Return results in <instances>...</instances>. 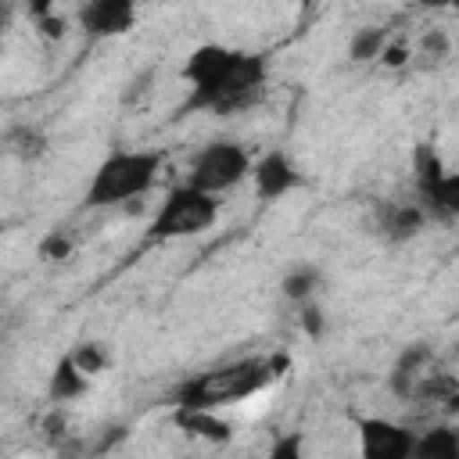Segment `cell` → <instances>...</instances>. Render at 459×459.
Here are the masks:
<instances>
[{"mask_svg":"<svg viewBox=\"0 0 459 459\" xmlns=\"http://www.w3.org/2000/svg\"><path fill=\"white\" fill-rule=\"evenodd\" d=\"M183 79L190 86L183 111L237 115L262 100L269 82V61L255 50H233L222 43H201L183 61Z\"/></svg>","mask_w":459,"mask_h":459,"instance_id":"1","label":"cell"},{"mask_svg":"<svg viewBox=\"0 0 459 459\" xmlns=\"http://www.w3.org/2000/svg\"><path fill=\"white\" fill-rule=\"evenodd\" d=\"M287 369L283 355H247L226 366H215L208 373H194L172 387V405H197V409H222L233 402H244L258 391H265L280 373Z\"/></svg>","mask_w":459,"mask_h":459,"instance_id":"2","label":"cell"},{"mask_svg":"<svg viewBox=\"0 0 459 459\" xmlns=\"http://www.w3.org/2000/svg\"><path fill=\"white\" fill-rule=\"evenodd\" d=\"M161 172V151L140 147V151H111L90 176L82 204L86 208H122L140 197H147Z\"/></svg>","mask_w":459,"mask_h":459,"instance_id":"3","label":"cell"},{"mask_svg":"<svg viewBox=\"0 0 459 459\" xmlns=\"http://www.w3.org/2000/svg\"><path fill=\"white\" fill-rule=\"evenodd\" d=\"M387 391L402 402H459V384L455 377L441 366L437 351L427 341H416L398 351V359L387 369Z\"/></svg>","mask_w":459,"mask_h":459,"instance_id":"4","label":"cell"},{"mask_svg":"<svg viewBox=\"0 0 459 459\" xmlns=\"http://www.w3.org/2000/svg\"><path fill=\"white\" fill-rule=\"evenodd\" d=\"M215 219H219V197L183 183V186H172L165 194V201L151 215L147 237L151 240H186V237L212 230Z\"/></svg>","mask_w":459,"mask_h":459,"instance_id":"5","label":"cell"},{"mask_svg":"<svg viewBox=\"0 0 459 459\" xmlns=\"http://www.w3.org/2000/svg\"><path fill=\"white\" fill-rule=\"evenodd\" d=\"M251 172V154L244 143L237 140H212L204 143L194 158H190V169H186V183L194 190H204V194H226L233 186H240Z\"/></svg>","mask_w":459,"mask_h":459,"instance_id":"6","label":"cell"},{"mask_svg":"<svg viewBox=\"0 0 459 459\" xmlns=\"http://www.w3.org/2000/svg\"><path fill=\"white\" fill-rule=\"evenodd\" d=\"M359 455L362 459H409L416 430L387 420V416H362L359 423Z\"/></svg>","mask_w":459,"mask_h":459,"instance_id":"7","label":"cell"},{"mask_svg":"<svg viewBox=\"0 0 459 459\" xmlns=\"http://www.w3.org/2000/svg\"><path fill=\"white\" fill-rule=\"evenodd\" d=\"M136 14H140V0H82L75 22L90 39H115L133 32Z\"/></svg>","mask_w":459,"mask_h":459,"instance_id":"8","label":"cell"},{"mask_svg":"<svg viewBox=\"0 0 459 459\" xmlns=\"http://www.w3.org/2000/svg\"><path fill=\"white\" fill-rule=\"evenodd\" d=\"M247 176L255 183L258 201H280V197H287L290 190L301 186V172H298V165L287 151H265L258 161H251Z\"/></svg>","mask_w":459,"mask_h":459,"instance_id":"9","label":"cell"},{"mask_svg":"<svg viewBox=\"0 0 459 459\" xmlns=\"http://www.w3.org/2000/svg\"><path fill=\"white\" fill-rule=\"evenodd\" d=\"M427 212L420 208V201H380L373 212V226L377 237H384L387 244H409L427 230Z\"/></svg>","mask_w":459,"mask_h":459,"instance_id":"10","label":"cell"},{"mask_svg":"<svg viewBox=\"0 0 459 459\" xmlns=\"http://www.w3.org/2000/svg\"><path fill=\"white\" fill-rule=\"evenodd\" d=\"M172 423L190 434L201 437L208 445H226L233 441V423L226 416H219V409H197V405H172Z\"/></svg>","mask_w":459,"mask_h":459,"instance_id":"11","label":"cell"},{"mask_svg":"<svg viewBox=\"0 0 459 459\" xmlns=\"http://www.w3.org/2000/svg\"><path fill=\"white\" fill-rule=\"evenodd\" d=\"M90 391V377L72 362V355L65 351L61 359H57V366L50 369V380H47V394H50V402L54 405H65V402H75V398H82Z\"/></svg>","mask_w":459,"mask_h":459,"instance_id":"12","label":"cell"},{"mask_svg":"<svg viewBox=\"0 0 459 459\" xmlns=\"http://www.w3.org/2000/svg\"><path fill=\"white\" fill-rule=\"evenodd\" d=\"M409 459H459V430L452 423H434L416 430Z\"/></svg>","mask_w":459,"mask_h":459,"instance_id":"13","label":"cell"},{"mask_svg":"<svg viewBox=\"0 0 459 459\" xmlns=\"http://www.w3.org/2000/svg\"><path fill=\"white\" fill-rule=\"evenodd\" d=\"M319 283H323V273H319L316 265L301 262V265H294V269H287V273H283L280 290H283V298H287V301L305 305V301H312V298H316Z\"/></svg>","mask_w":459,"mask_h":459,"instance_id":"14","label":"cell"},{"mask_svg":"<svg viewBox=\"0 0 459 459\" xmlns=\"http://www.w3.org/2000/svg\"><path fill=\"white\" fill-rule=\"evenodd\" d=\"M387 39H391V32H387L384 25H362V29H355L351 39H348V61H351V65H369V61H377Z\"/></svg>","mask_w":459,"mask_h":459,"instance_id":"15","label":"cell"},{"mask_svg":"<svg viewBox=\"0 0 459 459\" xmlns=\"http://www.w3.org/2000/svg\"><path fill=\"white\" fill-rule=\"evenodd\" d=\"M445 172H448V165L441 161V154H437L434 143L423 140V143L412 147V183H416V194H423L427 186H434Z\"/></svg>","mask_w":459,"mask_h":459,"instance_id":"16","label":"cell"},{"mask_svg":"<svg viewBox=\"0 0 459 459\" xmlns=\"http://www.w3.org/2000/svg\"><path fill=\"white\" fill-rule=\"evenodd\" d=\"M68 355H72V362H75L86 377H100V373L111 366V351H108L104 341H79Z\"/></svg>","mask_w":459,"mask_h":459,"instance_id":"17","label":"cell"},{"mask_svg":"<svg viewBox=\"0 0 459 459\" xmlns=\"http://www.w3.org/2000/svg\"><path fill=\"white\" fill-rule=\"evenodd\" d=\"M7 147H11V151L22 158V161H36V158L47 151V136H43L39 129H29V126H22V129H14V133H11Z\"/></svg>","mask_w":459,"mask_h":459,"instance_id":"18","label":"cell"},{"mask_svg":"<svg viewBox=\"0 0 459 459\" xmlns=\"http://www.w3.org/2000/svg\"><path fill=\"white\" fill-rule=\"evenodd\" d=\"M298 308H301V312H298V323H301L305 337H308V341H319V337L326 333V312L316 305V298L305 301V305H298Z\"/></svg>","mask_w":459,"mask_h":459,"instance_id":"19","label":"cell"},{"mask_svg":"<svg viewBox=\"0 0 459 459\" xmlns=\"http://www.w3.org/2000/svg\"><path fill=\"white\" fill-rule=\"evenodd\" d=\"M68 255H72V237H65L61 230H54V233H47V237L39 240V258L61 262V258H68Z\"/></svg>","mask_w":459,"mask_h":459,"instance_id":"20","label":"cell"},{"mask_svg":"<svg viewBox=\"0 0 459 459\" xmlns=\"http://www.w3.org/2000/svg\"><path fill=\"white\" fill-rule=\"evenodd\" d=\"M301 445H305L301 430H290V434H280V437L269 445V455H273V459H301Z\"/></svg>","mask_w":459,"mask_h":459,"instance_id":"21","label":"cell"},{"mask_svg":"<svg viewBox=\"0 0 459 459\" xmlns=\"http://www.w3.org/2000/svg\"><path fill=\"white\" fill-rule=\"evenodd\" d=\"M423 54H430L434 61H445V57H452V39L441 29H430L423 36Z\"/></svg>","mask_w":459,"mask_h":459,"instance_id":"22","label":"cell"},{"mask_svg":"<svg viewBox=\"0 0 459 459\" xmlns=\"http://www.w3.org/2000/svg\"><path fill=\"white\" fill-rule=\"evenodd\" d=\"M409 54H412V50H409V47H405V43H391V39H387V43H384V50H380V57H377V61H384V65H387V68H402V65H405V61H409Z\"/></svg>","mask_w":459,"mask_h":459,"instance_id":"23","label":"cell"},{"mask_svg":"<svg viewBox=\"0 0 459 459\" xmlns=\"http://www.w3.org/2000/svg\"><path fill=\"white\" fill-rule=\"evenodd\" d=\"M7 29H11V4L0 0V39L7 36Z\"/></svg>","mask_w":459,"mask_h":459,"instance_id":"24","label":"cell"},{"mask_svg":"<svg viewBox=\"0 0 459 459\" xmlns=\"http://www.w3.org/2000/svg\"><path fill=\"white\" fill-rule=\"evenodd\" d=\"M455 0H420V7H430V11H441V7H452Z\"/></svg>","mask_w":459,"mask_h":459,"instance_id":"25","label":"cell"},{"mask_svg":"<svg viewBox=\"0 0 459 459\" xmlns=\"http://www.w3.org/2000/svg\"><path fill=\"white\" fill-rule=\"evenodd\" d=\"M0 240H4V219H0Z\"/></svg>","mask_w":459,"mask_h":459,"instance_id":"26","label":"cell"}]
</instances>
